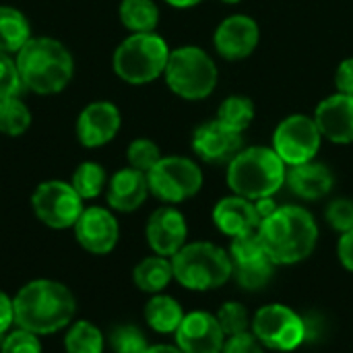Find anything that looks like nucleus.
Here are the masks:
<instances>
[{"instance_id": "obj_1", "label": "nucleus", "mask_w": 353, "mask_h": 353, "mask_svg": "<svg viewBox=\"0 0 353 353\" xmlns=\"http://www.w3.org/2000/svg\"><path fill=\"white\" fill-rule=\"evenodd\" d=\"M14 325L35 335H52L70 325L77 300L70 290L52 279H35L23 285L14 300Z\"/></svg>"}, {"instance_id": "obj_2", "label": "nucleus", "mask_w": 353, "mask_h": 353, "mask_svg": "<svg viewBox=\"0 0 353 353\" xmlns=\"http://www.w3.org/2000/svg\"><path fill=\"white\" fill-rule=\"evenodd\" d=\"M259 236L275 265H296L308 259L319 240V225L304 207H277L259 225Z\"/></svg>"}, {"instance_id": "obj_3", "label": "nucleus", "mask_w": 353, "mask_h": 353, "mask_svg": "<svg viewBox=\"0 0 353 353\" xmlns=\"http://www.w3.org/2000/svg\"><path fill=\"white\" fill-rule=\"evenodd\" d=\"M14 62L21 83L39 95L60 93L74 74L70 52L52 37H31L17 52Z\"/></svg>"}, {"instance_id": "obj_4", "label": "nucleus", "mask_w": 353, "mask_h": 353, "mask_svg": "<svg viewBox=\"0 0 353 353\" xmlns=\"http://www.w3.org/2000/svg\"><path fill=\"white\" fill-rule=\"evenodd\" d=\"M285 163L269 147L242 149L228 165V186L234 194L259 201L273 196L285 184Z\"/></svg>"}, {"instance_id": "obj_5", "label": "nucleus", "mask_w": 353, "mask_h": 353, "mask_svg": "<svg viewBox=\"0 0 353 353\" xmlns=\"http://www.w3.org/2000/svg\"><path fill=\"white\" fill-rule=\"evenodd\" d=\"M172 267L174 279L186 290L194 292L215 290L223 285L234 273L230 254L211 242L184 244L172 256Z\"/></svg>"}, {"instance_id": "obj_6", "label": "nucleus", "mask_w": 353, "mask_h": 353, "mask_svg": "<svg viewBox=\"0 0 353 353\" xmlns=\"http://www.w3.org/2000/svg\"><path fill=\"white\" fill-rule=\"evenodd\" d=\"M170 48L155 33H132L114 52V72L128 85H147L165 72Z\"/></svg>"}, {"instance_id": "obj_7", "label": "nucleus", "mask_w": 353, "mask_h": 353, "mask_svg": "<svg viewBox=\"0 0 353 353\" xmlns=\"http://www.w3.org/2000/svg\"><path fill=\"white\" fill-rule=\"evenodd\" d=\"M163 74L168 87L190 101L209 97L217 85V66L213 58L196 46L172 50Z\"/></svg>"}, {"instance_id": "obj_8", "label": "nucleus", "mask_w": 353, "mask_h": 353, "mask_svg": "<svg viewBox=\"0 0 353 353\" xmlns=\"http://www.w3.org/2000/svg\"><path fill=\"white\" fill-rule=\"evenodd\" d=\"M149 192L155 194L163 203H182L192 199L203 186V172L201 168L180 155L161 157L147 174Z\"/></svg>"}, {"instance_id": "obj_9", "label": "nucleus", "mask_w": 353, "mask_h": 353, "mask_svg": "<svg viewBox=\"0 0 353 353\" xmlns=\"http://www.w3.org/2000/svg\"><path fill=\"white\" fill-rule=\"evenodd\" d=\"M250 327L254 337L273 352H294L306 341L304 316L283 304H269L256 310Z\"/></svg>"}, {"instance_id": "obj_10", "label": "nucleus", "mask_w": 353, "mask_h": 353, "mask_svg": "<svg viewBox=\"0 0 353 353\" xmlns=\"http://www.w3.org/2000/svg\"><path fill=\"white\" fill-rule=\"evenodd\" d=\"M323 134L314 118L304 114L288 116L279 122L273 134V151L285 165H300L312 161L321 149Z\"/></svg>"}, {"instance_id": "obj_11", "label": "nucleus", "mask_w": 353, "mask_h": 353, "mask_svg": "<svg viewBox=\"0 0 353 353\" xmlns=\"http://www.w3.org/2000/svg\"><path fill=\"white\" fill-rule=\"evenodd\" d=\"M31 207L37 215V219L52 228V230H66L74 228L77 219L83 213V199L77 194L72 184L50 180L41 182L33 196Z\"/></svg>"}, {"instance_id": "obj_12", "label": "nucleus", "mask_w": 353, "mask_h": 353, "mask_svg": "<svg viewBox=\"0 0 353 353\" xmlns=\"http://www.w3.org/2000/svg\"><path fill=\"white\" fill-rule=\"evenodd\" d=\"M77 242L91 254H108L116 248L120 228L116 217L103 207H87L74 223Z\"/></svg>"}, {"instance_id": "obj_13", "label": "nucleus", "mask_w": 353, "mask_h": 353, "mask_svg": "<svg viewBox=\"0 0 353 353\" xmlns=\"http://www.w3.org/2000/svg\"><path fill=\"white\" fill-rule=\"evenodd\" d=\"M176 343L184 353H221L225 333L221 331L215 314L190 312L184 314L176 331Z\"/></svg>"}, {"instance_id": "obj_14", "label": "nucleus", "mask_w": 353, "mask_h": 353, "mask_svg": "<svg viewBox=\"0 0 353 353\" xmlns=\"http://www.w3.org/2000/svg\"><path fill=\"white\" fill-rule=\"evenodd\" d=\"M192 149L207 163H230L242 151V132L213 120L194 130Z\"/></svg>"}, {"instance_id": "obj_15", "label": "nucleus", "mask_w": 353, "mask_h": 353, "mask_svg": "<svg viewBox=\"0 0 353 353\" xmlns=\"http://www.w3.org/2000/svg\"><path fill=\"white\" fill-rule=\"evenodd\" d=\"M259 23L246 14H232L217 27L213 43L219 56L225 60H242L250 56L259 46Z\"/></svg>"}, {"instance_id": "obj_16", "label": "nucleus", "mask_w": 353, "mask_h": 353, "mask_svg": "<svg viewBox=\"0 0 353 353\" xmlns=\"http://www.w3.org/2000/svg\"><path fill=\"white\" fill-rule=\"evenodd\" d=\"M120 124H122L120 110L114 103L93 101L79 114L77 137L89 149L101 147L118 134Z\"/></svg>"}, {"instance_id": "obj_17", "label": "nucleus", "mask_w": 353, "mask_h": 353, "mask_svg": "<svg viewBox=\"0 0 353 353\" xmlns=\"http://www.w3.org/2000/svg\"><path fill=\"white\" fill-rule=\"evenodd\" d=\"M188 228L184 215L174 207H161L147 221V242L159 256H174L186 244Z\"/></svg>"}, {"instance_id": "obj_18", "label": "nucleus", "mask_w": 353, "mask_h": 353, "mask_svg": "<svg viewBox=\"0 0 353 353\" xmlns=\"http://www.w3.org/2000/svg\"><path fill=\"white\" fill-rule=\"evenodd\" d=\"M314 122L321 134L333 143H353V95L335 93L323 99L314 110Z\"/></svg>"}, {"instance_id": "obj_19", "label": "nucleus", "mask_w": 353, "mask_h": 353, "mask_svg": "<svg viewBox=\"0 0 353 353\" xmlns=\"http://www.w3.org/2000/svg\"><path fill=\"white\" fill-rule=\"evenodd\" d=\"M213 223L219 232L230 238H238L250 232H256L261 225V217L256 213L254 201L244 196H225L213 209Z\"/></svg>"}, {"instance_id": "obj_20", "label": "nucleus", "mask_w": 353, "mask_h": 353, "mask_svg": "<svg viewBox=\"0 0 353 353\" xmlns=\"http://www.w3.org/2000/svg\"><path fill=\"white\" fill-rule=\"evenodd\" d=\"M149 194V182L147 174L134 170V168H124L112 176L108 182V205L114 211L130 213L137 211Z\"/></svg>"}, {"instance_id": "obj_21", "label": "nucleus", "mask_w": 353, "mask_h": 353, "mask_svg": "<svg viewBox=\"0 0 353 353\" xmlns=\"http://www.w3.org/2000/svg\"><path fill=\"white\" fill-rule=\"evenodd\" d=\"M290 190L304 201H319L327 196L333 188V174L327 165L319 161H306L300 165H290L285 174Z\"/></svg>"}, {"instance_id": "obj_22", "label": "nucleus", "mask_w": 353, "mask_h": 353, "mask_svg": "<svg viewBox=\"0 0 353 353\" xmlns=\"http://www.w3.org/2000/svg\"><path fill=\"white\" fill-rule=\"evenodd\" d=\"M134 285L145 294H159L168 288V283L174 279V267L168 256H149L143 259L134 271H132Z\"/></svg>"}, {"instance_id": "obj_23", "label": "nucleus", "mask_w": 353, "mask_h": 353, "mask_svg": "<svg viewBox=\"0 0 353 353\" xmlns=\"http://www.w3.org/2000/svg\"><path fill=\"white\" fill-rule=\"evenodd\" d=\"M145 319L153 331L168 335V333L178 331V327L184 319V312H182V306L172 296L153 294V298L145 306Z\"/></svg>"}, {"instance_id": "obj_24", "label": "nucleus", "mask_w": 353, "mask_h": 353, "mask_svg": "<svg viewBox=\"0 0 353 353\" xmlns=\"http://www.w3.org/2000/svg\"><path fill=\"white\" fill-rule=\"evenodd\" d=\"M31 39L27 17L12 6H0V52L17 54Z\"/></svg>"}, {"instance_id": "obj_25", "label": "nucleus", "mask_w": 353, "mask_h": 353, "mask_svg": "<svg viewBox=\"0 0 353 353\" xmlns=\"http://www.w3.org/2000/svg\"><path fill=\"white\" fill-rule=\"evenodd\" d=\"M234 277L238 281L240 288L248 290V292H256L269 285V281L275 275V263L271 261V256L265 252L261 256L254 259H246V261H234Z\"/></svg>"}, {"instance_id": "obj_26", "label": "nucleus", "mask_w": 353, "mask_h": 353, "mask_svg": "<svg viewBox=\"0 0 353 353\" xmlns=\"http://www.w3.org/2000/svg\"><path fill=\"white\" fill-rule=\"evenodd\" d=\"M120 21L132 33H153L159 23V8L153 0H122Z\"/></svg>"}, {"instance_id": "obj_27", "label": "nucleus", "mask_w": 353, "mask_h": 353, "mask_svg": "<svg viewBox=\"0 0 353 353\" xmlns=\"http://www.w3.org/2000/svg\"><path fill=\"white\" fill-rule=\"evenodd\" d=\"M66 353H103V335L89 321L74 323L64 337Z\"/></svg>"}, {"instance_id": "obj_28", "label": "nucleus", "mask_w": 353, "mask_h": 353, "mask_svg": "<svg viewBox=\"0 0 353 353\" xmlns=\"http://www.w3.org/2000/svg\"><path fill=\"white\" fill-rule=\"evenodd\" d=\"M254 103L250 97L246 95H232L228 97L221 105H219V112H217V120L223 122L225 126L238 130V132H244L252 120H254Z\"/></svg>"}, {"instance_id": "obj_29", "label": "nucleus", "mask_w": 353, "mask_h": 353, "mask_svg": "<svg viewBox=\"0 0 353 353\" xmlns=\"http://www.w3.org/2000/svg\"><path fill=\"white\" fill-rule=\"evenodd\" d=\"M31 126L29 108L17 97L0 99V132L6 137H21Z\"/></svg>"}, {"instance_id": "obj_30", "label": "nucleus", "mask_w": 353, "mask_h": 353, "mask_svg": "<svg viewBox=\"0 0 353 353\" xmlns=\"http://www.w3.org/2000/svg\"><path fill=\"white\" fill-rule=\"evenodd\" d=\"M105 182H108L105 170H103L99 163H95V161H85V163H81V165L74 170L72 180H70L72 188L77 190V194H79L83 201H85V199H95V196L103 190Z\"/></svg>"}, {"instance_id": "obj_31", "label": "nucleus", "mask_w": 353, "mask_h": 353, "mask_svg": "<svg viewBox=\"0 0 353 353\" xmlns=\"http://www.w3.org/2000/svg\"><path fill=\"white\" fill-rule=\"evenodd\" d=\"M110 347L114 353H145L149 343L139 327L118 325L110 331Z\"/></svg>"}, {"instance_id": "obj_32", "label": "nucleus", "mask_w": 353, "mask_h": 353, "mask_svg": "<svg viewBox=\"0 0 353 353\" xmlns=\"http://www.w3.org/2000/svg\"><path fill=\"white\" fill-rule=\"evenodd\" d=\"M215 319H217L221 331L225 333V337L246 333L248 327L252 325V323H250V316H248V310H246L240 302H225V304L217 310Z\"/></svg>"}, {"instance_id": "obj_33", "label": "nucleus", "mask_w": 353, "mask_h": 353, "mask_svg": "<svg viewBox=\"0 0 353 353\" xmlns=\"http://www.w3.org/2000/svg\"><path fill=\"white\" fill-rule=\"evenodd\" d=\"M126 157H128V163L130 168L143 172V174H149V170L161 159V153H159V147L149 141V139H137L128 145V151H126Z\"/></svg>"}, {"instance_id": "obj_34", "label": "nucleus", "mask_w": 353, "mask_h": 353, "mask_svg": "<svg viewBox=\"0 0 353 353\" xmlns=\"http://www.w3.org/2000/svg\"><path fill=\"white\" fill-rule=\"evenodd\" d=\"M0 353H41V343L35 333L17 329L2 339Z\"/></svg>"}, {"instance_id": "obj_35", "label": "nucleus", "mask_w": 353, "mask_h": 353, "mask_svg": "<svg viewBox=\"0 0 353 353\" xmlns=\"http://www.w3.org/2000/svg\"><path fill=\"white\" fill-rule=\"evenodd\" d=\"M23 83L19 77L17 62L10 58V54L0 52V99L12 97L21 91Z\"/></svg>"}, {"instance_id": "obj_36", "label": "nucleus", "mask_w": 353, "mask_h": 353, "mask_svg": "<svg viewBox=\"0 0 353 353\" xmlns=\"http://www.w3.org/2000/svg\"><path fill=\"white\" fill-rule=\"evenodd\" d=\"M327 221L333 230L345 234L353 230V201L337 199L327 207Z\"/></svg>"}, {"instance_id": "obj_37", "label": "nucleus", "mask_w": 353, "mask_h": 353, "mask_svg": "<svg viewBox=\"0 0 353 353\" xmlns=\"http://www.w3.org/2000/svg\"><path fill=\"white\" fill-rule=\"evenodd\" d=\"M221 353H265V345L254 337V333L246 331V333L228 337Z\"/></svg>"}, {"instance_id": "obj_38", "label": "nucleus", "mask_w": 353, "mask_h": 353, "mask_svg": "<svg viewBox=\"0 0 353 353\" xmlns=\"http://www.w3.org/2000/svg\"><path fill=\"white\" fill-rule=\"evenodd\" d=\"M335 85H337V91H339V93L353 95V58L343 60V62L337 66Z\"/></svg>"}, {"instance_id": "obj_39", "label": "nucleus", "mask_w": 353, "mask_h": 353, "mask_svg": "<svg viewBox=\"0 0 353 353\" xmlns=\"http://www.w3.org/2000/svg\"><path fill=\"white\" fill-rule=\"evenodd\" d=\"M337 254H339V261L341 265L352 271L353 273V230L345 232L339 240V246H337Z\"/></svg>"}, {"instance_id": "obj_40", "label": "nucleus", "mask_w": 353, "mask_h": 353, "mask_svg": "<svg viewBox=\"0 0 353 353\" xmlns=\"http://www.w3.org/2000/svg\"><path fill=\"white\" fill-rule=\"evenodd\" d=\"M14 323V306L12 300L0 290V335H4Z\"/></svg>"}, {"instance_id": "obj_41", "label": "nucleus", "mask_w": 353, "mask_h": 353, "mask_svg": "<svg viewBox=\"0 0 353 353\" xmlns=\"http://www.w3.org/2000/svg\"><path fill=\"white\" fill-rule=\"evenodd\" d=\"M254 207H256V213H259L261 221L267 219V217H269L271 213H275V209H277V205H275V201H273L271 196H265V199L254 201Z\"/></svg>"}, {"instance_id": "obj_42", "label": "nucleus", "mask_w": 353, "mask_h": 353, "mask_svg": "<svg viewBox=\"0 0 353 353\" xmlns=\"http://www.w3.org/2000/svg\"><path fill=\"white\" fill-rule=\"evenodd\" d=\"M145 353H184L180 347L174 345H151Z\"/></svg>"}, {"instance_id": "obj_43", "label": "nucleus", "mask_w": 353, "mask_h": 353, "mask_svg": "<svg viewBox=\"0 0 353 353\" xmlns=\"http://www.w3.org/2000/svg\"><path fill=\"white\" fill-rule=\"evenodd\" d=\"M165 2L172 4V6H176V8H190V6H196L203 0H165Z\"/></svg>"}, {"instance_id": "obj_44", "label": "nucleus", "mask_w": 353, "mask_h": 353, "mask_svg": "<svg viewBox=\"0 0 353 353\" xmlns=\"http://www.w3.org/2000/svg\"><path fill=\"white\" fill-rule=\"evenodd\" d=\"M223 2H228V4H238L240 0H223Z\"/></svg>"}]
</instances>
